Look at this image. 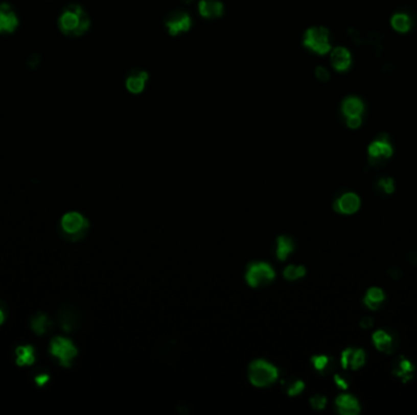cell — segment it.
Wrapping results in <instances>:
<instances>
[{"instance_id": "7c38bea8", "label": "cell", "mask_w": 417, "mask_h": 415, "mask_svg": "<svg viewBox=\"0 0 417 415\" xmlns=\"http://www.w3.org/2000/svg\"><path fill=\"white\" fill-rule=\"evenodd\" d=\"M149 82V74L144 69H132L126 77V89L131 94H141Z\"/></svg>"}, {"instance_id": "4316f807", "label": "cell", "mask_w": 417, "mask_h": 415, "mask_svg": "<svg viewBox=\"0 0 417 415\" xmlns=\"http://www.w3.org/2000/svg\"><path fill=\"white\" fill-rule=\"evenodd\" d=\"M378 186H380V189L382 191H384L385 194H391V192L394 191V189H396L394 180L393 178H389V177H387V178H381L378 180Z\"/></svg>"}, {"instance_id": "5bb4252c", "label": "cell", "mask_w": 417, "mask_h": 415, "mask_svg": "<svg viewBox=\"0 0 417 415\" xmlns=\"http://www.w3.org/2000/svg\"><path fill=\"white\" fill-rule=\"evenodd\" d=\"M360 198L354 192H345L334 202V210L343 214H353L360 208Z\"/></svg>"}, {"instance_id": "9c48e42d", "label": "cell", "mask_w": 417, "mask_h": 415, "mask_svg": "<svg viewBox=\"0 0 417 415\" xmlns=\"http://www.w3.org/2000/svg\"><path fill=\"white\" fill-rule=\"evenodd\" d=\"M330 62L332 68L339 74L349 71L353 66V54L346 46L337 45L330 52Z\"/></svg>"}, {"instance_id": "52a82bcc", "label": "cell", "mask_w": 417, "mask_h": 415, "mask_svg": "<svg viewBox=\"0 0 417 415\" xmlns=\"http://www.w3.org/2000/svg\"><path fill=\"white\" fill-rule=\"evenodd\" d=\"M274 271L270 264L265 262H254L249 264L245 279L252 287L264 286L270 284L274 279Z\"/></svg>"}, {"instance_id": "8fae6325", "label": "cell", "mask_w": 417, "mask_h": 415, "mask_svg": "<svg viewBox=\"0 0 417 415\" xmlns=\"http://www.w3.org/2000/svg\"><path fill=\"white\" fill-rule=\"evenodd\" d=\"M366 112V104L358 95L345 96L340 103V113L343 118L353 116H364Z\"/></svg>"}, {"instance_id": "f546056e", "label": "cell", "mask_w": 417, "mask_h": 415, "mask_svg": "<svg viewBox=\"0 0 417 415\" xmlns=\"http://www.w3.org/2000/svg\"><path fill=\"white\" fill-rule=\"evenodd\" d=\"M304 389V382L303 381H294L288 387V395L289 396H296Z\"/></svg>"}, {"instance_id": "44dd1931", "label": "cell", "mask_w": 417, "mask_h": 415, "mask_svg": "<svg viewBox=\"0 0 417 415\" xmlns=\"http://www.w3.org/2000/svg\"><path fill=\"white\" fill-rule=\"evenodd\" d=\"M16 363L17 365H31L34 362V350L32 346H18L16 348Z\"/></svg>"}, {"instance_id": "4dcf8cb0", "label": "cell", "mask_w": 417, "mask_h": 415, "mask_svg": "<svg viewBox=\"0 0 417 415\" xmlns=\"http://www.w3.org/2000/svg\"><path fill=\"white\" fill-rule=\"evenodd\" d=\"M352 354H353V348H346L345 351H343L342 357H340V362H342V365L344 369H346L350 364V359H352Z\"/></svg>"}, {"instance_id": "5b68a950", "label": "cell", "mask_w": 417, "mask_h": 415, "mask_svg": "<svg viewBox=\"0 0 417 415\" xmlns=\"http://www.w3.org/2000/svg\"><path fill=\"white\" fill-rule=\"evenodd\" d=\"M49 351L54 357L58 358L60 364L65 368H70L72 360L77 356V348L75 347V345L67 338L61 336L54 337L50 341Z\"/></svg>"}, {"instance_id": "7a4b0ae2", "label": "cell", "mask_w": 417, "mask_h": 415, "mask_svg": "<svg viewBox=\"0 0 417 415\" xmlns=\"http://www.w3.org/2000/svg\"><path fill=\"white\" fill-rule=\"evenodd\" d=\"M303 45L316 55H326L332 50L331 31L325 26H311L304 32Z\"/></svg>"}, {"instance_id": "f1b7e54d", "label": "cell", "mask_w": 417, "mask_h": 415, "mask_svg": "<svg viewBox=\"0 0 417 415\" xmlns=\"http://www.w3.org/2000/svg\"><path fill=\"white\" fill-rule=\"evenodd\" d=\"M310 403L312 405V408L314 409H317V410H321L323 409L325 407H326L327 404V398L325 397V396H321V395H316L314 397L310 400Z\"/></svg>"}, {"instance_id": "d4e9b609", "label": "cell", "mask_w": 417, "mask_h": 415, "mask_svg": "<svg viewBox=\"0 0 417 415\" xmlns=\"http://www.w3.org/2000/svg\"><path fill=\"white\" fill-rule=\"evenodd\" d=\"M311 362L314 364L316 370L325 373V370L328 369V367H330L331 358L327 356H314L311 358Z\"/></svg>"}, {"instance_id": "d590c367", "label": "cell", "mask_w": 417, "mask_h": 415, "mask_svg": "<svg viewBox=\"0 0 417 415\" xmlns=\"http://www.w3.org/2000/svg\"><path fill=\"white\" fill-rule=\"evenodd\" d=\"M4 319H5V310L3 309V307H0V324L4 322Z\"/></svg>"}, {"instance_id": "9a60e30c", "label": "cell", "mask_w": 417, "mask_h": 415, "mask_svg": "<svg viewBox=\"0 0 417 415\" xmlns=\"http://www.w3.org/2000/svg\"><path fill=\"white\" fill-rule=\"evenodd\" d=\"M372 341H374L376 348L385 354H391L397 350V341L396 338L391 337L388 332L384 330H377L372 335Z\"/></svg>"}, {"instance_id": "603a6c76", "label": "cell", "mask_w": 417, "mask_h": 415, "mask_svg": "<svg viewBox=\"0 0 417 415\" xmlns=\"http://www.w3.org/2000/svg\"><path fill=\"white\" fill-rule=\"evenodd\" d=\"M306 274V269L303 265L290 264L284 269L283 275L287 280H296V279L303 278Z\"/></svg>"}, {"instance_id": "3957f363", "label": "cell", "mask_w": 417, "mask_h": 415, "mask_svg": "<svg viewBox=\"0 0 417 415\" xmlns=\"http://www.w3.org/2000/svg\"><path fill=\"white\" fill-rule=\"evenodd\" d=\"M249 380L257 387H266L273 384L278 378V370L266 360L257 359L249 365Z\"/></svg>"}, {"instance_id": "2e32d148", "label": "cell", "mask_w": 417, "mask_h": 415, "mask_svg": "<svg viewBox=\"0 0 417 415\" xmlns=\"http://www.w3.org/2000/svg\"><path fill=\"white\" fill-rule=\"evenodd\" d=\"M337 409L343 415H356L360 413L359 401L352 395H340L336 400Z\"/></svg>"}, {"instance_id": "d6a6232c", "label": "cell", "mask_w": 417, "mask_h": 415, "mask_svg": "<svg viewBox=\"0 0 417 415\" xmlns=\"http://www.w3.org/2000/svg\"><path fill=\"white\" fill-rule=\"evenodd\" d=\"M48 380H49V375H47V374H40V375H37L36 382L38 384V386H44Z\"/></svg>"}, {"instance_id": "d6986e66", "label": "cell", "mask_w": 417, "mask_h": 415, "mask_svg": "<svg viewBox=\"0 0 417 415\" xmlns=\"http://www.w3.org/2000/svg\"><path fill=\"white\" fill-rule=\"evenodd\" d=\"M385 299V295L382 289L380 287H369L366 292V296L364 299V303L366 307L372 310H376L380 308V306L382 305Z\"/></svg>"}, {"instance_id": "ffe728a7", "label": "cell", "mask_w": 417, "mask_h": 415, "mask_svg": "<svg viewBox=\"0 0 417 415\" xmlns=\"http://www.w3.org/2000/svg\"><path fill=\"white\" fill-rule=\"evenodd\" d=\"M293 249H294V243H293V240L289 236L283 235L278 237L276 255L281 261H284V259L288 257L290 253L293 252Z\"/></svg>"}, {"instance_id": "e575fe53", "label": "cell", "mask_w": 417, "mask_h": 415, "mask_svg": "<svg viewBox=\"0 0 417 415\" xmlns=\"http://www.w3.org/2000/svg\"><path fill=\"white\" fill-rule=\"evenodd\" d=\"M388 274L390 275L393 279H399L401 277V272L399 271L398 268H391L389 269V272H388Z\"/></svg>"}, {"instance_id": "7402d4cb", "label": "cell", "mask_w": 417, "mask_h": 415, "mask_svg": "<svg viewBox=\"0 0 417 415\" xmlns=\"http://www.w3.org/2000/svg\"><path fill=\"white\" fill-rule=\"evenodd\" d=\"M50 325H52V322L43 313H38V314L33 316L32 321H31V328L38 335H43L44 332H47Z\"/></svg>"}, {"instance_id": "83f0119b", "label": "cell", "mask_w": 417, "mask_h": 415, "mask_svg": "<svg viewBox=\"0 0 417 415\" xmlns=\"http://www.w3.org/2000/svg\"><path fill=\"white\" fill-rule=\"evenodd\" d=\"M344 122H345V126L348 128L355 131V129H359L362 126V123H364V116L346 117V118H344Z\"/></svg>"}, {"instance_id": "cb8c5ba5", "label": "cell", "mask_w": 417, "mask_h": 415, "mask_svg": "<svg viewBox=\"0 0 417 415\" xmlns=\"http://www.w3.org/2000/svg\"><path fill=\"white\" fill-rule=\"evenodd\" d=\"M366 362V354L364 350H353L352 359H350L349 367H352L353 370H358L364 365Z\"/></svg>"}, {"instance_id": "8992f818", "label": "cell", "mask_w": 417, "mask_h": 415, "mask_svg": "<svg viewBox=\"0 0 417 415\" xmlns=\"http://www.w3.org/2000/svg\"><path fill=\"white\" fill-rule=\"evenodd\" d=\"M61 229L68 239L80 240L88 229V221L78 212H70L62 217Z\"/></svg>"}, {"instance_id": "484cf974", "label": "cell", "mask_w": 417, "mask_h": 415, "mask_svg": "<svg viewBox=\"0 0 417 415\" xmlns=\"http://www.w3.org/2000/svg\"><path fill=\"white\" fill-rule=\"evenodd\" d=\"M315 77L318 82H321V83H327V82H330L332 75H331L330 69H328L327 67H325V66L320 65V66H316Z\"/></svg>"}, {"instance_id": "6da1fadb", "label": "cell", "mask_w": 417, "mask_h": 415, "mask_svg": "<svg viewBox=\"0 0 417 415\" xmlns=\"http://www.w3.org/2000/svg\"><path fill=\"white\" fill-rule=\"evenodd\" d=\"M59 26L67 36H81L90 26L87 12L77 4H71L65 9L59 18Z\"/></svg>"}, {"instance_id": "e0dca14e", "label": "cell", "mask_w": 417, "mask_h": 415, "mask_svg": "<svg viewBox=\"0 0 417 415\" xmlns=\"http://www.w3.org/2000/svg\"><path fill=\"white\" fill-rule=\"evenodd\" d=\"M17 26V17L11 6L0 4V33L12 32Z\"/></svg>"}, {"instance_id": "277c9868", "label": "cell", "mask_w": 417, "mask_h": 415, "mask_svg": "<svg viewBox=\"0 0 417 415\" xmlns=\"http://www.w3.org/2000/svg\"><path fill=\"white\" fill-rule=\"evenodd\" d=\"M393 145L390 144L389 137L384 133L380 134L375 140L369 142L367 148L368 163L376 168L384 166L388 158H390L393 155Z\"/></svg>"}, {"instance_id": "ba28073f", "label": "cell", "mask_w": 417, "mask_h": 415, "mask_svg": "<svg viewBox=\"0 0 417 415\" xmlns=\"http://www.w3.org/2000/svg\"><path fill=\"white\" fill-rule=\"evenodd\" d=\"M192 23L193 21L191 15L184 10L171 11L164 20V25H165L167 32H169L170 36L173 37L188 32L191 30Z\"/></svg>"}, {"instance_id": "30bf717a", "label": "cell", "mask_w": 417, "mask_h": 415, "mask_svg": "<svg viewBox=\"0 0 417 415\" xmlns=\"http://www.w3.org/2000/svg\"><path fill=\"white\" fill-rule=\"evenodd\" d=\"M390 28L399 36H405L415 27V18L411 14L406 11H396L390 15L389 17Z\"/></svg>"}, {"instance_id": "836d02e7", "label": "cell", "mask_w": 417, "mask_h": 415, "mask_svg": "<svg viewBox=\"0 0 417 415\" xmlns=\"http://www.w3.org/2000/svg\"><path fill=\"white\" fill-rule=\"evenodd\" d=\"M334 381H336V384H337L338 386H339V387H342L343 389H346V388H348L346 381H345V380H343L342 378H340L339 375L334 376Z\"/></svg>"}, {"instance_id": "1f68e13d", "label": "cell", "mask_w": 417, "mask_h": 415, "mask_svg": "<svg viewBox=\"0 0 417 415\" xmlns=\"http://www.w3.org/2000/svg\"><path fill=\"white\" fill-rule=\"evenodd\" d=\"M360 325L364 329L372 328V326H374V319H372L371 316H364V318L360 321Z\"/></svg>"}, {"instance_id": "8d00e7d4", "label": "cell", "mask_w": 417, "mask_h": 415, "mask_svg": "<svg viewBox=\"0 0 417 415\" xmlns=\"http://www.w3.org/2000/svg\"><path fill=\"white\" fill-rule=\"evenodd\" d=\"M183 3H192V2H195V0H182Z\"/></svg>"}, {"instance_id": "4fadbf2b", "label": "cell", "mask_w": 417, "mask_h": 415, "mask_svg": "<svg viewBox=\"0 0 417 415\" xmlns=\"http://www.w3.org/2000/svg\"><path fill=\"white\" fill-rule=\"evenodd\" d=\"M199 14L206 20H216L225 12V5L221 0H200L198 4Z\"/></svg>"}, {"instance_id": "ac0fdd59", "label": "cell", "mask_w": 417, "mask_h": 415, "mask_svg": "<svg viewBox=\"0 0 417 415\" xmlns=\"http://www.w3.org/2000/svg\"><path fill=\"white\" fill-rule=\"evenodd\" d=\"M415 370V367L413 364L410 362L406 358L400 357L399 360H398L397 364H394L393 368V374L398 378H400L404 382L409 381V380L412 379V373Z\"/></svg>"}]
</instances>
